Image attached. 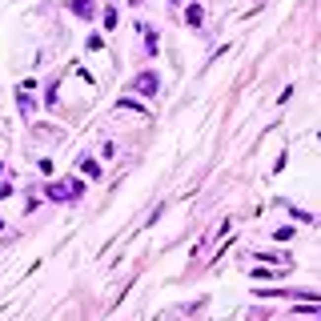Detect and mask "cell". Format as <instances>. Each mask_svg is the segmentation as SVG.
<instances>
[{
  "mask_svg": "<svg viewBox=\"0 0 321 321\" xmlns=\"http://www.w3.org/2000/svg\"><path fill=\"white\" fill-rule=\"evenodd\" d=\"M133 89L144 93V97H157V72H141V76L133 80Z\"/></svg>",
  "mask_w": 321,
  "mask_h": 321,
  "instance_id": "6da1fadb",
  "label": "cell"
},
{
  "mask_svg": "<svg viewBox=\"0 0 321 321\" xmlns=\"http://www.w3.org/2000/svg\"><path fill=\"white\" fill-rule=\"evenodd\" d=\"M76 16H93V0H72V4H69Z\"/></svg>",
  "mask_w": 321,
  "mask_h": 321,
  "instance_id": "7a4b0ae2",
  "label": "cell"
},
{
  "mask_svg": "<svg viewBox=\"0 0 321 321\" xmlns=\"http://www.w3.org/2000/svg\"><path fill=\"white\" fill-rule=\"evenodd\" d=\"M48 197H52V201H72V197H69V185H48Z\"/></svg>",
  "mask_w": 321,
  "mask_h": 321,
  "instance_id": "3957f363",
  "label": "cell"
},
{
  "mask_svg": "<svg viewBox=\"0 0 321 321\" xmlns=\"http://www.w3.org/2000/svg\"><path fill=\"white\" fill-rule=\"evenodd\" d=\"M80 169H84V173H89V177H97V173H101V165H97L93 157H84V165H80Z\"/></svg>",
  "mask_w": 321,
  "mask_h": 321,
  "instance_id": "277c9868",
  "label": "cell"
}]
</instances>
